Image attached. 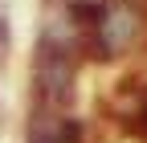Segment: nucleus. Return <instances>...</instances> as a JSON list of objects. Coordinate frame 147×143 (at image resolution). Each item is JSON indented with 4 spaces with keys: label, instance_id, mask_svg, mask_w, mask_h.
I'll return each instance as SVG.
<instances>
[{
    "label": "nucleus",
    "instance_id": "obj_1",
    "mask_svg": "<svg viewBox=\"0 0 147 143\" xmlns=\"http://www.w3.org/2000/svg\"><path fill=\"white\" fill-rule=\"evenodd\" d=\"M86 29V65H127L147 53V0H74Z\"/></svg>",
    "mask_w": 147,
    "mask_h": 143
},
{
    "label": "nucleus",
    "instance_id": "obj_2",
    "mask_svg": "<svg viewBox=\"0 0 147 143\" xmlns=\"http://www.w3.org/2000/svg\"><path fill=\"white\" fill-rule=\"evenodd\" d=\"M82 69H86V61L74 57V53H57V49L33 45V57H29V98H33V106L69 111L74 98H78Z\"/></svg>",
    "mask_w": 147,
    "mask_h": 143
},
{
    "label": "nucleus",
    "instance_id": "obj_3",
    "mask_svg": "<svg viewBox=\"0 0 147 143\" xmlns=\"http://www.w3.org/2000/svg\"><path fill=\"white\" fill-rule=\"evenodd\" d=\"M8 49H12V21H8V12L0 8V61L8 57Z\"/></svg>",
    "mask_w": 147,
    "mask_h": 143
},
{
    "label": "nucleus",
    "instance_id": "obj_4",
    "mask_svg": "<svg viewBox=\"0 0 147 143\" xmlns=\"http://www.w3.org/2000/svg\"><path fill=\"white\" fill-rule=\"evenodd\" d=\"M53 4H74V0H53Z\"/></svg>",
    "mask_w": 147,
    "mask_h": 143
}]
</instances>
